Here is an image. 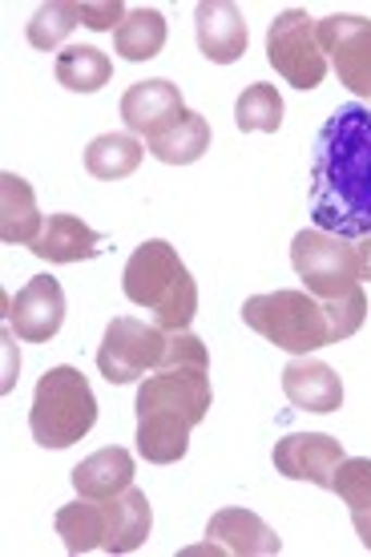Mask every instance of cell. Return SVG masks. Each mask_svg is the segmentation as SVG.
<instances>
[{
  "instance_id": "17",
  "label": "cell",
  "mask_w": 371,
  "mask_h": 557,
  "mask_svg": "<svg viewBox=\"0 0 371 557\" xmlns=\"http://www.w3.org/2000/svg\"><path fill=\"white\" fill-rule=\"evenodd\" d=\"M134 485V457L125 448H101L94 457H85L73 469V488L77 497H94V502H110L118 493Z\"/></svg>"
},
{
  "instance_id": "25",
  "label": "cell",
  "mask_w": 371,
  "mask_h": 557,
  "mask_svg": "<svg viewBox=\"0 0 371 557\" xmlns=\"http://www.w3.org/2000/svg\"><path fill=\"white\" fill-rule=\"evenodd\" d=\"M234 126L243 134H275L283 126V98H279L275 85H247L243 98L234 101Z\"/></svg>"
},
{
  "instance_id": "26",
  "label": "cell",
  "mask_w": 371,
  "mask_h": 557,
  "mask_svg": "<svg viewBox=\"0 0 371 557\" xmlns=\"http://www.w3.org/2000/svg\"><path fill=\"white\" fill-rule=\"evenodd\" d=\"M77 25H82V4L49 0V4H41V9L33 13V21H28V45H33V49H45V53H53L57 45L65 41Z\"/></svg>"
},
{
  "instance_id": "3",
  "label": "cell",
  "mask_w": 371,
  "mask_h": 557,
  "mask_svg": "<svg viewBox=\"0 0 371 557\" xmlns=\"http://www.w3.org/2000/svg\"><path fill=\"white\" fill-rule=\"evenodd\" d=\"M125 299L146 307L165 332H190L198 315V283L165 238H150L129 255L122 275Z\"/></svg>"
},
{
  "instance_id": "13",
  "label": "cell",
  "mask_w": 371,
  "mask_h": 557,
  "mask_svg": "<svg viewBox=\"0 0 371 557\" xmlns=\"http://www.w3.org/2000/svg\"><path fill=\"white\" fill-rule=\"evenodd\" d=\"M207 545L190 554H234V557H275L283 549L279 533L250 509H219L207 525Z\"/></svg>"
},
{
  "instance_id": "10",
  "label": "cell",
  "mask_w": 371,
  "mask_h": 557,
  "mask_svg": "<svg viewBox=\"0 0 371 557\" xmlns=\"http://www.w3.org/2000/svg\"><path fill=\"white\" fill-rule=\"evenodd\" d=\"M271 460H275V473H283L287 481H311L319 488H331L344 465V445L327 432H290L275 441Z\"/></svg>"
},
{
  "instance_id": "11",
  "label": "cell",
  "mask_w": 371,
  "mask_h": 557,
  "mask_svg": "<svg viewBox=\"0 0 371 557\" xmlns=\"http://www.w3.org/2000/svg\"><path fill=\"white\" fill-rule=\"evenodd\" d=\"M65 323V292L53 275L28 278L9 299V332L25 344H49Z\"/></svg>"
},
{
  "instance_id": "19",
  "label": "cell",
  "mask_w": 371,
  "mask_h": 557,
  "mask_svg": "<svg viewBox=\"0 0 371 557\" xmlns=\"http://www.w3.org/2000/svg\"><path fill=\"white\" fill-rule=\"evenodd\" d=\"M153 530V509L146 502L141 488H125L118 497H110V537H106V554H134L146 545Z\"/></svg>"
},
{
  "instance_id": "22",
  "label": "cell",
  "mask_w": 371,
  "mask_h": 557,
  "mask_svg": "<svg viewBox=\"0 0 371 557\" xmlns=\"http://www.w3.org/2000/svg\"><path fill=\"white\" fill-rule=\"evenodd\" d=\"M141 153H146V146L134 134H101L85 150V170L101 182L129 178L141 166Z\"/></svg>"
},
{
  "instance_id": "5",
  "label": "cell",
  "mask_w": 371,
  "mask_h": 557,
  "mask_svg": "<svg viewBox=\"0 0 371 557\" xmlns=\"http://www.w3.org/2000/svg\"><path fill=\"white\" fill-rule=\"evenodd\" d=\"M243 323L262 339H271L275 348L290 356H307L331 344V327L311 292H271V295H250L243 304Z\"/></svg>"
},
{
  "instance_id": "18",
  "label": "cell",
  "mask_w": 371,
  "mask_h": 557,
  "mask_svg": "<svg viewBox=\"0 0 371 557\" xmlns=\"http://www.w3.org/2000/svg\"><path fill=\"white\" fill-rule=\"evenodd\" d=\"M45 231L41 210H37V195L25 178L16 174H0V238L13 247H33L37 235Z\"/></svg>"
},
{
  "instance_id": "21",
  "label": "cell",
  "mask_w": 371,
  "mask_h": 557,
  "mask_svg": "<svg viewBox=\"0 0 371 557\" xmlns=\"http://www.w3.org/2000/svg\"><path fill=\"white\" fill-rule=\"evenodd\" d=\"M146 150L165 162V166H190L202 153L210 150V122L202 113H186L178 126H170L165 134H158L153 141H146Z\"/></svg>"
},
{
  "instance_id": "23",
  "label": "cell",
  "mask_w": 371,
  "mask_h": 557,
  "mask_svg": "<svg viewBox=\"0 0 371 557\" xmlns=\"http://www.w3.org/2000/svg\"><path fill=\"white\" fill-rule=\"evenodd\" d=\"M113 61L97 45H70L57 53V82L70 94H97L101 85H110Z\"/></svg>"
},
{
  "instance_id": "12",
  "label": "cell",
  "mask_w": 371,
  "mask_h": 557,
  "mask_svg": "<svg viewBox=\"0 0 371 557\" xmlns=\"http://www.w3.org/2000/svg\"><path fill=\"white\" fill-rule=\"evenodd\" d=\"M186 113L190 110H186V101H182V89L174 82H165V77L129 85V89H125V98H122L125 134L146 138V141H153L170 126H178Z\"/></svg>"
},
{
  "instance_id": "6",
  "label": "cell",
  "mask_w": 371,
  "mask_h": 557,
  "mask_svg": "<svg viewBox=\"0 0 371 557\" xmlns=\"http://www.w3.org/2000/svg\"><path fill=\"white\" fill-rule=\"evenodd\" d=\"M267 61L295 89H316L327 77V53L319 45V21L307 9H287L267 28Z\"/></svg>"
},
{
  "instance_id": "7",
  "label": "cell",
  "mask_w": 371,
  "mask_h": 557,
  "mask_svg": "<svg viewBox=\"0 0 371 557\" xmlns=\"http://www.w3.org/2000/svg\"><path fill=\"white\" fill-rule=\"evenodd\" d=\"M290 267L295 275L302 278V287L316 295L319 304L323 299H339L351 287H359V263H356V247L339 235H327V231H299L290 238Z\"/></svg>"
},
{
  "instance_id": "15",
  "label": "cell",
  "mask_w": 371,
  "mask_h": 557,
  "mask_svg": "<svg viewBox=\"0 0 371 557\" xmlns=\"http://www.w3.org/2000/svg\"><path fill=\"white\" fill-rule=\"evenodd\" d=\"M283 392H287V400L302 412H319V417H327V412H339L344 408V380L335 376V368L319 360H290L283 368Z\"/></svg>"
},
{
  "instance_id": "32",
  "label": "cell",
  "mask_w": 371,
  "mask_h": 557,
  "mask_svg": "<svg viewBox=\"0 0 371 557\" xmlns=\"http://www.w3.org/2000/svg\"><path fill=\"white\" fill-rule=\"evenodd\" d=\"M356 247V263H359V278H371V235L356 238L351 243Z\"/></svg>"
},
{
  "instance_id": "8",
  "label": "cell",
  "mask_w": 371,
  "mask_h": 557,
  "mask_svg": "<svg viewBox=\"0 0 371 557\" xmlns=\"http://www.w3.org/2000/svg\"><path fill=\"white\" fill-rule=\"evenodd\" d=\"M170 332L158 323H141L134 315H118L106 327V339L97 348V372L110 384H134L146 372H158L165 356Z\"/></svg>"
},
{
  "instance_id": "27",
  "label": "cell",
  "mask_w": 371,
  "mask_h": 557,
  "mask_svg": "<svg viewBox=\"0 0 371 557\" xmlns=\"http://www.w3.org/2000/svg\"><path fill=\"white\" fill-rule=\"evenodd\" d=\"M323 315H327L331 327V344L351 339L363 327V320H368V295H363V287H351L339 299H323Z\"/></svg>"
},
{
  "instance_id": "31",
  "label": "cell",
  "mask_w": 371,
  "mask_h": 557,
  "mask_svg": "<svg viewBox=\"0 0 371 557\" xmlns=\"http://www.w3.org/2000/svg\"><path fill=\"white\" fill-rule=\"evenodd\" d=\"M351 525H356L359 542H363L371 549V497L363 505H356V509H351Z\"/></svg>"
},
{
  "instance_id": "28",
  "label": "cell",
  "mask_w": 371,
  "mask_h": 557,
  "mask_svg": "<svg viewBox=\"0 0 371 557\" xmlns=\"http://www.w3.org/2000/svg\"><path fill=\"white\" fill-rule=\"evenodd\" d=\"M331 493H339L347 509H356V505L368 502L371 497V457H344Z\"/></svg>"
},
{
  "instance_id": "1",
  "label": "cell",
  "mask_w": 371,
  "mask_h": 557,
  "mask_svg": "<svg viewBox=\"0 0 371 557\" xmlns=\"http://www.w3.org/2000/svg\"><path fill=\"white\" fill-rule=\"evenodd\" d=\"M311 219L316 231L347 243L371 235V110L347 101L331 113L311 158Z\"/></svg>"
},
{
  "instance_id": "20",
  "label": "cell",
  "mask_w": 371,
  "mask_h": 557,
  "mask_svg": "<svg viewBox=\"0 0 371 557\" xmlns=\"http://www.w3.org/2000/svg\"><path fill=\"white\" fill-rule=\"evenodd\" d=\"M57 537L70 554H94L110 537V502L77 497L73 505L57 509Z\"/></svg>"
},
{
  "instance_id": "16",
  "label": "cell",
  "mask_w": 371,
  "mask_h": 557,
  "mask_svg": "<svg viewBox=\"0 0 371 557\" xmlns=\"http://www.w3.org/2000/svg\"><path fill=\"white\" fill-rule=\"evenodd\" d=\"M106 251V238L77 214H49L45 231L33 243V255L45 263H85Z\"/></svg>"
},
{
  "instance_id": "9",
  "label": "cell",
  "mask_w": 371,
  "mask_h": 557,
  "mask_svg": "<svg viewBox=\"0 0 371 557\" xmlns=\"http://www.w3.org/2000/svg\"><path fill=\"white\" fill-rule=\"evenodd\" d=\"M319 45L327 53V65L335 70L339 85H347L371 110V21L351 13H335L319 21Z\"/></svg>"
},
{
  "instance_id": "24",
  "label": "cell",
  "mask_w": 371,
  "mask_h": 557,
  "mask_svg": "<svg viewBox=\"0 0 371 557\" xmlns=\"http://www.w3.org/2000/svg\"><path fill=\"white\" fill-rule=\"evenodd\" d=\"M165 16L158 9H134L125 13V21L113 33V49L125 57V61H153V57L165 49Z\"/></svg>"
},
{
  "instance_id": "4",
  "label": "cell",
  "mask_w": 371,
  "mask_h": 557,
  "mask_svg": "<svg viewBox=\"0 0 371 557\" xmlns=\"http://www.w3.org/2000/svg\"><path fill=\"white\" fill-rule=\"evenodd\" d=\"M97 424V396L89 380L61 363L37 380L33 408H28V432L41 448H70Z\"/></svg>"
},
{
  "instance_id": "30",
  "label": "cell",
  "mask_w": 371,
  "mask_h": 557,
  "mask_svg": "<svg viewBox=\"0 0 371 557\" xmlns=\"http://www.w3.org/2000/svg\"><path fill=\"white\" fill-rule=\"evenodd\" d=\"M122 21H125L122 0H101V4L82 0V25L85 28H94V33H118Z\"/></svg>"
},
{
  "instance_id": "14",
  "label": "cell",
  "mask_w": 371,
  "mask_h": 557,
  "mask_svg": "<svg viewBox=\"0 0 371 557\" xmlns=\"http://www.w3.org/2000/svg\"><path fill=\"white\" fill-rule=\"evenodd\" d=\"M194 28H198V49L214 65H234L247 53V21H243V9L231 0H202L194 9Z\"/></svg>"
},
{
  "instance_id": "2",
  "label": "cell",
  "mask_w": 371,
  "mask_h": 557,
  "mask_svg": "<svg viewBox=\"0 0 371 557\" xmlns=\"http://www.w3.org/2000/svg\"><path fill=\"white\" fill-rule=\"evenodd\" d=\"M214 392L210 368H158L138 388V453L150 465H174L190 448V432L207 420Z\"/></svg>"
},
{
  "instance_id": "29",
  "label": "cell",
  "mask_w": 371,
  "mask_h": 557,
  "mask_svg": "<svg viewBox=\"0 0 371 557\" xmlns=\"http://www.w3.org/2000/svg\"><path fill=\"white\" fill-rule=\"evenodd\" d=\"M158 368H210L207 344L194 332H170V344H165V356Z\"/></svg>"
}]
</instances>
